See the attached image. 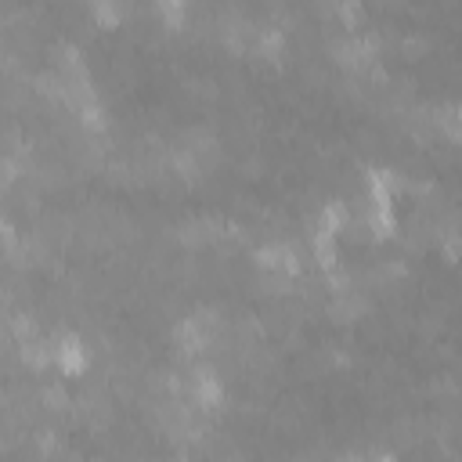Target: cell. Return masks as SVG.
Listing matches in <instances>:
<instances>
[{"label": "cell", "mask_w": 462, "mask_h": 462, "mask_svg": "<svg viewBox=\"0 0 462 462\" xmlns=\"http://www.w3.org/2000/svg\"><path fill=\"white\" fill-rule=\"evenodd\" d=\"M159 8L166 11V18H170V22H174V18H181V8H184V0H159Z\"/></svg>", "instance_id": "6da1fadb"}]
</instances>
